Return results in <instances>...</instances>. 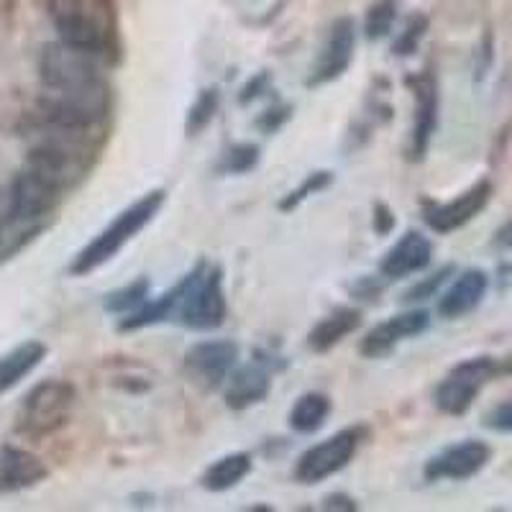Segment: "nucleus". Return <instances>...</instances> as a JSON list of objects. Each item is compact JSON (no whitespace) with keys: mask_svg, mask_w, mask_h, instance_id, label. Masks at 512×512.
Listing matches in <instances>:
<instances>
[{"mask_svg":"<svg viewBox=\"0 0 512 512\" xmlns=\"http://www.w3.org/2000/svg\"><path fill=\"white\" fill-rule=\"evenodd\" d=\"M331 182H333V172H326V169H318V172H313V175L305 177V180L300 182V185H297L295 190L290 192V195H285V198L280 200V205H277V208L287 210V213H290V210H295L297 205L303 203V200L313 198L315 192H323V190H326V187H331Z\"/></svg>","mask_w":512,"mask_h":512,"instance_id":"nucleus-27","label":"nucleus"},{"mask_svg":"<svg viewBox=\"0 0 512 512\" xmlns=\"http://www.w3.org/2000/svg\"><path fill=\"white\" fill-rule=\"evenodd\" d=\"M256 164H259V146L251 144V141H239L221 154L216 172L218 175H246Z\"/></svg>","mask_w":512,"mask_h":512,"instance_id":"nucleus-23","label":"nucleus"},{"mask_svg":"<svg viewBox=\"0 0 512 512\" xmlns=\"http://www.w3.org/2000/svg\"><path fill=\"white\" fill-rule=\"evenodd\" d=\"M408 85L415 93V121H413V139H410V157L423 159L431 149L433 134L438 128V82L431 70L420 75L408 77Z\"/></svg>","mask_w":512,"mask_h":512,"instance_id":"nucleus-15","label":"nucleus"},{"mask_svg":"<svg viewBox=\"0 0 512 512\" xmlns=\"http://www.w3.org/2000/svg\"><path fill=\"white\" fill-rule=\"evenodd\" d=\"M149 287H152V282L146 280V277H139L131 285L121 287V290L111 292V295L105 297V310L113 315H126L131 310L141 308L149 300Z\"/></svg>","mask_w":512,"mask_h":512,"instance_id":"nucleus-24","label":"nucleus"},{"mask_svg":"<svg viewBox=\"0 0 512 512\" xmlns=\"http://www.w3.org/2000/svg\"><path fill=\"white\" fill-rule=\"evenodd\" d=\"M239 364V344L218 338V341H200L185 354V372L192 382L203 390H216L233 367Z\"/></svg>","mask_w":512,"mask_h":512,"instance_id":"nucleus-12","label":"nucleus"},{"mask_svg":"<svg viewBox=\"0 0 512 512\" xmlns=\"http://www.w3.org/2000/svg\"><path fill=\"white\" fill-rule=\"evenodd\" d=\"M49 18L62 44L93 57L113 52L116 24L100 0H52Z\"/></svg>","mask_w":512,"mask_h":512,"instance_id":"nucleus-2","label":"nucleus"},{"mask_svg":"<svg viewBox=\"0 0 512 512\" xmlns=\"http://www.w3.org/2000/svg\"><path fill=\"white\" fill-rule=\"evenodd\" d=\"M361 326V313L356 308H336L326 315V318H320L318 323L313 326V331L308 333V346L315 351V354H326L331 351L333 346H338L344 341L346 336L359 331Z\"/></svg>","mask_w":512,"mask_h":512,"instance_id":"nucleus-19","label":"nucleus"},{"mask_svg":"<svg viewBox=\"0 0 512 512\" xmlns=\"http://www.w3.org/2000/svg\"><path fill=\"white\" fill-rule=\"evenodd\" d=\"M269 82H272V75H269V72H259L256 77H251L244 88H241L239 103H251V100L262 98V95L269 90Z\"/></svg>","mask_w":512,"mask_h":512,"instance_id":"nucleus-32","label":"nucleus"},{"mask_svg":"<svg viewBox=\"0 0 512 512\" xmlns=\"http://www.w3.org/2000/svg\"><path fill=\"white\" fill-rule=\"evenodd\" d=\"M392 228H395V218H392V210L387 208V205H382V203L374 205V231H377L379 236H384V233H390Z\"/></svg>","mask_w":512,"mask_h":512,"instance_id":"nucleus-33","label":"nucleus"},{"mask_svg":"<svg viewBox=\"0 0 512 512\" xmlns=\"http://www.w3.org/2000/svg\"><path fill=\"white\" fill-rule=\"evenodd\" d=\"M492 195H495V185L489 180H479L448 203H423L425 226L436 233L459 231L487 208Z\"/></svg>","mask_w":512,"mask_h":512,"instance_id":"nucleus-9","label":"nucleus"},{"mask_svg":"<svg viewBox=\"0 0 512 512\" xmlns=\"http://www.w3.org/2000/svg\"><path fill=\"white\" fill-rule=\"evenodd\" d=\"M489 290V277L484 269H466L456 277L448 290L438 300V313L448 320H456L461 315L472 313L479 308Z\"/></svg>","mask_w":512,"mask_h":512,"instance_id":"nucleus-18","label":"nucleus"},{"mask_svg":"<svg viewBox=\"0 0 512 512\" xmlns=\"http://www.w3.org/2000/svg\"><path fill=\"white\" fill-rule=\"evenodd\" d=\"M39 77L47 95L41 98V121L90 134L111 111V90L98 57L62 41L44 44Z\"/></svg>","mask_w":512,"mask_h":512,"instance_id":"nucleus-1","label":"nucleus"},{"mask_svg":"<svg viewBox=\"0 0 512 512\" xmlns=\"http://www.w3.org/2000/svg\"><path fill=\"white\" fill-rule=\"evenodd\" d=\"M425 29H428V21H425L423 16H415L413 21L405 26V31L400 34V39L395 41L397 57H408V54H413L415 49H418L420 39L425 36Z\"/></svg>","mask_w":512,"mask_h":512,"instance_id":"nucleus-29","label":"nucleus"},{"mask_svg":"<svg viewBox=\"0 0 512 512\" xmlns=\"http://www.w3.org/2000/svg\"><path fill=\"white\" fill-rule=\"evenodd\" d=\"M251 466H254L251 454H244V451H239V454H228L223 456V459L213 461V464L205 469L200 484H203L208 492H226V489L236 487L241 479L249 477Z\"/></svg>","mask_w":512,"mask_h":512,"instance_id":"nucleus-22","label":"nucleus"},{"mask_svg":"<svg viewBox=\"0 0 512 512\" xmlns=\"http://www.w3.org/2000/svg\"><path fill=\"white\" fill-rule=\"evenodd\" d=\"M0 239H3V236H0Z\"/></svg>","mask_w":512,"mask_h":512,"instance_id":"nucleus-35","label":"nucleus"},{"mask_svg":"<svg viewBox=\"0 0 512 512\" xmlns=\"http://www.w3.org/2000/svg\"><path fill=\"white\" fill-rule=\"evenodd\" d=\"M272 359H254L246 367H233L223 379V402L231 410H249L272 392Z\"/></svg>","mask_w":512,"mask_h":512,"instance_id":"nucleus-13","label":"nucleus"},{"mask_svg":"<svg viewBox=\"0 0 512 512\" xmlns=\"http://www.w3.org/2000/svg\"><path fill=\"white\" fill-rule=\"evenodd\" d=\"M428 326H431V315L425 310H408L390 320H382L361 338L359 354L364 359H382V356L392 354L402 341L420 336Z\"/></svg>","mask_w":512,"mask_h":512,"instance_id":"nucleus-14","label":"nucleus"},{"mask_svg":"<svg viewBox=\"0 0 512 512\" xmlns=\"http://www.w3.org/2000/svg\"><path fill=\"white\" fill-rule=\"evenodd\" d=\"M369 431L364 425H351L333 433L328 441H320L300 454L295 464V479L300 484H320L354 461L356 451L367 441Z\"/></svg>","mask_w":512,"mask_h":512,"instance_id":"nucleus-6","label":"nucleus"},{"mask_svg":"<svg viewBox=\"0 0 512 512\" xmlns=\"http://www.w3.org/2000/svg\"><path fill=\"white\" fill-rule=\"evenodd\" d=\"M456 269L451 267V264H446V267H441L438 272H433L428 280L418 282V285L413 287V290H408V295H405V300H413V303H418V300H428V297H436L438 290H441L443 285H446L448 280H451V274H454Z\"/></svg>","mask_w":512,"mask_h":512,"instance_id":"nucleus-28","label":"nucleus"},{"mask_svg":"<svg viewBox=\"0 0 512 512\" xmlns=\"http://www.w3.org/2000/svg\"><path fill=\"white\" fill-rule=\"evenodd\" d=\"M167 203V192L164 190H152L146 192L144 198H139L136 203L128 205L126 210H121L116 218H113L103 231L90 241L82 251H77V256L70 264V274L75 277H85V274L95 272L98 267L108 264L128 241L134 239L136 233L144 231L154 218L159 216L162 205Z\"/></svg>","mask_w":512,"mask_h":512,"instance_id":"nucleus-3","label":"nucleus"},{"mask_svg":"<svg viewBox=\"0 0 512 512\" xmlns=\"http://www.w3.org/2000/svg\"><path fill=\"white\" fill-rule=\"evenodd\" d=\"M500 374V361L495 356H474L459 361L436 387V408L443 415H464L472 408L479 392Z\"/></svg>","mask_w":512,"mask_h":512,"instance_id":"nucleus-7","label":"nucleus"},{"mask_svg":"<svg viewBox=\"0 0 512 512\" xmlns=\"http://www.w3.org/2000/svg\"><path fill=\"white\" fill-rule=\"evenodd\" d=\"M356 507H359V505H356V502L351 500L349 495H338V492H336V495H328L326 500H323V510H328V512H333V510H341V512L351 510V512H354Z\"/></svg>","mask_w":512,"mask_h":512,"instance_id":"nucleus-34","label":"nucleus"},{"mask_svg":"<svg viewBox=\"0 0 512 512\" xmlns=\"http://www.w3.org/2000/svg\"><path fill=\"white\" fill-rule=\"evenodd\" d=\"M489 459H492L489 443L479 441V438H469V441L443 448L441 454L425 461L423 477L425 482H441V479L464 482V479H472L474 474L482 472Z\"/></svg>","mask_w":512,"mask_h":512,"instance_id":"nucleus-10","label":"nucleus"},{"mask_svg":"<svg viewBox=\"0 0 512 512\" xmlns=\"http://www.w3.org/2000/svg\"><path fill=\"white\" fill-rule=\"evenodd\" d=\"M290 121V105H272L264 111V116L256 118V128L262 134H274L277 128H282V123Z\"/></svg>","mask_w":512,"mask_h":512,"instance_id":"nucleus-30","label":"nucleus"},{"mask_svg":"<svg viewBox=\"0 0 512 512\" xmlns=\"http://www.w3.org/2000/svg\"><path fill=\"white\" fill-rule=\"evenodd\" d=\"M433 244L420 231L402 233L400 241L392 246L379 262V274L384 280H405L410 274H418L431 267Z\"/></svg>","mask_w":512,"mask_h":512,"instance_id":"nucleus-16","label":"nucleus"},{"mask_svg":"<svg viewBox=\"0 0 512 512\" xmlns=\"http://www.w3.org/2000/svg\"><path fill=\"white\" fill-rule=\"evenodd\" d=\"M47 354V344H41V341H26V344L8 351L6 356H0V395L13 390L21 379L29 377L41 361L47 359Z\"/></svg>","mask_w":512,"mask_h":512,"instance_id":"nucleus-20","label":"nucleus"},{"mask_svg":"<svg viewBox=\"0 0 512 512\" xmlns=\"http://www.w3.org/2000/svg\"><path fill=\"white\" fill-rule=\"evenodd\" d=\"M218 103H221V93H218V88L200 90V95L195 98V103H192L190 113H187V131H190V136L200 134V131H203V128L216 118Z\"/></svg>","mask_w":512,"mask_h":512,"instance_id":"nucleus-26","label":"nucleus"},{"mask_svg":"<svg viewBox=\"0 0 512 512\" xmlns=\"http://www.w3.org/2000/svg\"><path fill=\"white\" fill-rule=\"evenodd\" d=\"M484 425L487 428H492V431L497 433H510L512 431V408L510 402H500L492 413H487V418H484Z\"/></svg>","mask_w":512,"mask_h":512,"instance_id":"nucleus-31","label":"nucleus"},{"mask_svg":"<svg viewBox=\"0 0 512 512\" xmlns=\"http://www.w3.org/2000/svg\"><path fill=\"white\" fill-rule=\"evenodd\" d=\"M47 479L49 466L36 454L18 446L0 448V495L31 489Z\"/></svg>","mask_w":512,"mask_h":512,"instance_id":"nucleus-17","label":"nucleus"},{"mask_svg":"<svg viewBox=\"0 0 512 512\" xmlns=\"http://www.w3.org/2000/svg\"><path fill=\"white\" fill-rule=\"evenodd\" d=\"M397 11H400L397 0H374L367 11V18H364V34L372 41L390 36L392 26L397 21Z\"/></svg>","mask_w":512,"mask_h":512,"instance_id":"nucleus-25","label":"nucleus"},{"mask_svg":"<svg viewBox=\"0 0 512 512\" xmlns=\"http://www.w3.org/2000/svg\"><path fill=\"white\" fill-rule=\"evenodd\" d=\"M175 287V320L180 326L190 328V331H213V328L223 326L228 305L221 267L208 262L195 264V269L187 272Z\"/></svg>","mask_w":512,"mask_h":512,"instance_id":"nucleus-4","label":"nucleus"},{"mask_svg":"<svg viewBox=\"0 0 512 512\" xmlns=\"http://www.w3.org/2000/svg\"><path fill=\"white\" fill-rule=\"evenodd\" d=\"M331 410V397L323 395V392H305V395L297 397L287 420H290L292 431L300 433V436H310L326 425V420L331 418Z\"/></svg>","mask_w":512,"mask_h":512,"instance_id":"nucleus-21","label":"nucleus"},{"mask_svg":"<svg viewBox=\"0 0 512 512\" xmlns=\"http://www.w3.org/2000/svg\"><path fill=\"white\" fill-rule=\"evenodd\" d=\"M75 400V384L67 379H44L24 397V405L18 413V428L31 438L52 436L67 423Z\"/></svg>","mask_w":512,"mask_h":512,"instance_id":"nucleus-5","label":"nucleus"},{"mask_svg":"<svg viewBox=\"0 0 512 512\" xmlns=\"http://www.w3.org/2000/svg\"><path fill=\"white\" fill-rule=\"evenodd\" d=\"M354 49H356V26L349 16L336 18L328 29L326 41L320 47L318 62H315L313 72L305 80L308 88H320L326 82L338 80L354 62Z\"/></svg>","mask_w":512,"mask_h":512,"instance_id":"nucleus-11","label":"nucleus"},{"mask_svg":"<svg viewBox=\"0 0 512 512\" xmlns=\"http://www.w3.org/2000/svg\"><path fill=\"white\" fill-rule=\"evenodd\" d=\"M62 190L47 177L26 167L24 172H18L11 182V198H8V221L11 223H26L36 221V218L49 216L57 208Z\"/></svg>","mask_w":512,"mask_h":512,"instance_id":"nucleus-8","label":"nucleus"}]
</instances>
